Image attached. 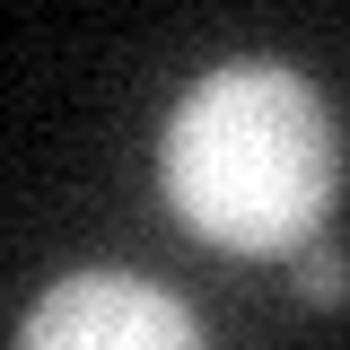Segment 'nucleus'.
Masks as SVG:
<instances>
[{
  "label": "nucleus",
  "mask_w": 350,
  "mask_h": 350,
  "mask_svg": "<svg viewBox=\"0 0 350 350\" xmlns=\"http://www.w3.org/2000/svg\"><path fill=\"white\" fill-rule=\"evenodd\" d=\"M18 350H211L202 315L140 271H62L27 315Z\"/></svg>",
  "instance_id": "f03ea898"
},
{
  "label": "nucleus",
  "mask_w": 350,
  "mask_h": 350,
  "mask_svg": "<svg viewBox=\"0 0 350 350\" xmlns=\"http://www.w3.org/2000/svg\"><path fill=\"white\" fill-rule=\"evenodd\" d=\"M298 298L306 306H342L350 298V254L342 245H306L298 254Z\"/></svg>",
  "instance_id": "7ed1b4c3"
},
{
  "label": "nucleus",
  "mask_w": 350,
  "mask_h": 350,
  "mask_svg": "<svg viewBox=\"0 0 350 350\" xmlns=\"http://www.w3.org/2000/svg\"><path fill=\"white\" fill-rule=\"evenodd\" d=\"M342 184L333 105L289 62H228L175 96L158 193L219 254H306Z\"/></svg>",
  "instance_id": "f257e3e1"
}]
</instances>
